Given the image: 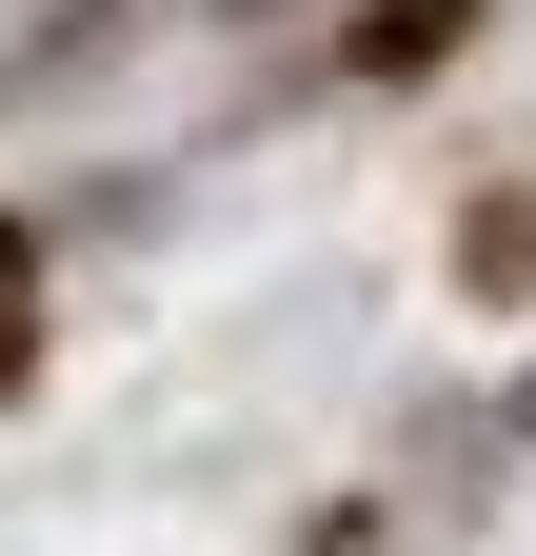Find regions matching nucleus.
I'll use <instances>...</instances> for the list:
<instances>
[{
    "instance_id": "1",
    "label": "nucleus",
    "mask_w": 536,
    "mask_h": 556,
    "mask_svg": "<svg viewBox=\"0 0 536 556\" xmlns=\"http://www.w3.org/2000/svg\"><path fill=\"white\" fill-rule=\"evenodd\" d=\"M457 21H477V0H378V21H358V60H437Z\"/></svg>"
},
{
    "instance_id": "2",
    "label": "nucleus",
    "mask_w": 536,
    "mask_h": 556,
    "mask_svg": "<svg viewBox=\"0 0 536 556\" xmlns=\"http://www.w3.org/2000/svg\"><path fill=\"white\" fill-rule=\"evenodd\" d=\"M0 378H21V239H0Z\"/></svg>"
}]
</instances>
